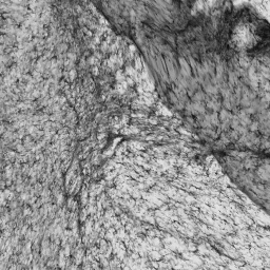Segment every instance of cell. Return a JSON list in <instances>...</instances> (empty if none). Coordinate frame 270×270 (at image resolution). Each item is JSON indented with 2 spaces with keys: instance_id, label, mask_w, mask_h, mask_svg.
Here are the masks:
<instances>
[{
  "instance_id": "obj_1",
  "label": "cell",
  "mask_w": 270,
  "mask_h": 270,
  "mask_svg": "<svg viewBox=\"0 0 270 270\" xmlns=\"http://www.w3.org/2000/svg\"><path fill=\"white\" fill-rule=\"evenodd\" d=\"M268 29H263L261 23L247 22L242 23L235 28L233 33V42L241 49L251 50L263 42V38L267 37Z\"/></svg>"
}]
</instances>
